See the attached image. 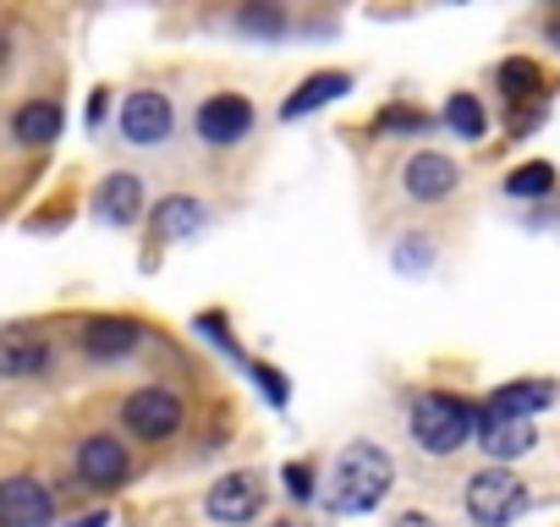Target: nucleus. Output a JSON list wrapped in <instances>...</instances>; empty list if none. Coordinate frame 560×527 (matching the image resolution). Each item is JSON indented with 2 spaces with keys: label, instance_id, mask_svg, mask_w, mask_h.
Segmentation results:
<instances>
[{
  "label": "nucleus",
  "instance_id": "f257e3e1",
  "mask_svg": "<svg viewBox=\"0 0 560 527\" xmlns=\"http://www.w3.org/2000/svg\"><path fill=\"white\" fill-rule=\"evenodd\" d=\"M390 456L380 445H347L336 456V472H330V511L336 516H363L385 500L390 489Z\"/></svg>",
  "mask_w": 560,
  "mask_h": 527
},
{
  "label": "nucleus",
  "instance_id": "f03ea898",
  "mask_svg": "<svg viewBox=\"0 0 560 527\" xmlns=\"http://www.w3.org/2000/svg\"><path fill=\"white\" fill-rule=\"evenodd\" d=\"M472 423H478V412L462 407L456 396H423V401L412 407V440H418L423 450H434V456L462 450L467 434H472Z\"/></svg>",
  "mask_w": 560,
  "mask_h": 527
},
{
  "label": "nucleus",
  "instance_id": "7ed1b4c3",
  "mask_svg": "<svg viewBox=\"0 0 560 527\" xmlns=\"http://www.w3.org/2000/svg\"><path fill=\"white\" fill-rule=\"evenodd\" d=\"M462 505H467V516H472L478 527H505V522L527 505V489H522L505 467H489V472H472V478H467Z\"/></svg>",
  "mask_w": 560,
  "mask_h": 527
},
{
  "label": "nucleus",
  "instance_id": "20e7f679",
  "mask_svg": "<svg viewBox=\"0 0 560 527\" xmlns=\"http://www.w3.org/2000/svg\"><path fill=\"white\" fill-rule=\"evenodd\" d=\"M121 418H127V429H132L138 440H171V434L182 429V401H176L171 390H160V385H149V390H138V396H127V407H121Z\"/></svg>",
  "mask_w": 560,
  "mask_h": 527
},
{
  "label": "nucleus",
  "instance_id": "39448f33",
  "mask_svg": "<svg viewBox=\"0 0 560 527\" xmlns=\"http://www.w3.org/2000/svg\"><path fill=\"white\" fill-rule=\"evenodd\" d=\"M56 500L34 478H7L0 483V527H50Z\"/></svg>",
  "mask_w": 560,
  "mask_h": 527
},
{
  "label": "nucleus",
  "instance_id": "423d86ee",
  "mask_svg": "<svg viewBox=\"0 0 560 527\" xmlns=\"http://www.w3.org/2000/svg\"><path fill=\"white\" fill-rule=\"evenodd\" d=\"M253 132V105L247 99H236V94H214V99H203V110H198V138L203 143H242Z\"/></svg>",
  "mask_w": 560,
  "mask_h": 527
},
{
  "label": "nucleus",
  "instance_id": "0eeeda50",
  "mask_svg": "<svg viewBox=\"0 0 560 527\" xmlns=\"http://www.w3.org/2000/svg\"><path fill=\"white\" fill-rule=\"evenodd\" d=\"M127 445L121 440H110V434H89L83 445H78V472H83V483H94V489H116V483H127Z\"/></svg>",
  "mask_w": 560,
  "mask_h": 527
},
{
  "label": "nucleus",
  "instance_id": "6e6552de",
  "mask_svg": "<svg viewBox=\"0 0 560 527\" xmlns=\"http://www.w3.org/2000/svg\"><path fill=\"white\" fill-rule=\"evenodd\" d=\"M121 132H127V143H160L171 132V99L154 94V89L132 94L121 105Z\"/></svg>",
  "mask_w": 560,
  "mask_h": 527
},
{
  "label": "nucleus",
  "instance_id": "1a4fd4ad",
  "mask_svg": "<svg viewBox=\"0 0 560 527\" xmlns=\"http://www.w3.org/2000/svg\"><path fill=\"white\" fill-rule=\"evenodd\" d=\"M258 500H264V489H258L253 472H225L209 489V516L214 522H253L258 516Z\"/></svg>",
  "mask_w": 560,
  "mask_h": 527
},
{
  "label": "nucleus",
  "instance_id": "9d476101",
  "mask_svg": "<svg viewBox=\"0 0 560 527\" xmlns=\"http://www.w3.org/2000/svg\"><path fill=\"white\" fill-rule=\"evenodd\" d=\"M478 445H483L494 461H511V456L533 450V423H527V418H494V412H483V418H478Z\"/></svg>",
  "mask_w": 560,
  "mask_h": 527
},
{
  "label": "nucleus",
  "instance_id": "9b49d317",
  "mask_svg": "<svg viewBox=\"0 0 560 527\" xmlns=\"http://www.w3.org/2000/svg\"><path fill=\"white\" fill-rule=\"evenodd\" d=\"M407 192H412L418 203L451 198V192H456V165H451L445 154H418V160L407 165Z\"/></svg>",
  "mask_w": 560,
  "mask_h": 527
},
{
  "label": "nucleus",
  "instance_id": "f8f14e48",
  "mask_svg": "<svg viewBox=\"0 0 560 527\" xmlns=\"http://www.w3.org/2000/svg\"><path fill=\"white\" fill-rule=\"evenodd\" d=\"M138 347V325L132 319H89L83 325V352L100 358V363H116Z\"/></svg>",
  "mask_w": 560,
  "mask_h": 527
},
{
  "label": "nucleus",
  "instance_id": "ddd939ff",
  "mask_svg": "<svg viewBox=\"0 0 560 527\" xmlns=\"http://www.w3.org/2000/svg\"><path fill=\"white\" fill-rule=\"evenodd\" d=\"M50 363V347L28 330H7L0 336V374L7 379H23V374H39Z\"/></svg>",
  "mask_w": 560,
  "mask_h": 527
},
{
  "label": "nucleus",
  "instance_id": "4468645a",
  "mask_svg": "<svg viewBox=\"0 0 560 527\" xmlns=\"http://www.w3.org/2000/svg\"><path fill=\"white\" fill-rule=\"evenodd\" d=\"M352 89V78L347 72H314L287 105H280V116H287V121H298V116H314L319 105H330V99H341Z\"/></svg>",
  "mask_w": 560,
  "mask_h": 527
},
{
  "label": "nucleus",
  "instance_id": "2eb2a0df",
  "mask_svg": "<svg viewBox=\"0 0 560 527\" xmlns=\"http://www.w3.org/2000/svg\"><path fill=\"white\" fill-rule=\"evenodd\" d=\"M94 209L110 220V225H127V220H138V209H143V181L138 176H105V187H100V198H94Z\"/></svg>",
  "mask_w": 560,
  "mask_h": 527
},
{
  "label": "nucleus",
  "instance_id": "dca6fc26",
  "mask_svg": "<svg viewBox=\"0 0 560 527\" xmlns=\"http://www.w3.org/2000/svg\"><path fill=\"white\" fill-rule=\"evenodd\" d=\"M549 401H555V385H549V379H527V385L494 390L489 412H494V418H527V412H538V407H549Z\"/></svg>",
  "mask_w": 560,
  "mask_h": 527
},
{
  "label": "nucleus",
  "instance_id": "f3484780",
  "mask_svg": "<svg viewBox=\"0 0 560 527\" xmlns=\"http://www.w3.org/2000/svg\"><path fill=\"white\" fill-rule=\"evenodd\" d=\"M12 132H18L23 143H50V138L61 132V105H50V99L23 105V110H18V121H12Z\"/></svg>",
  "mask_w": 560,
  "mask_h": 527
},
{
  "label": "nucleus",
  "instance_id": "a211bd4d",
  "mask_svg": "<svg viewBox=\"0 0 560 527\" xmlns=\"http://www.w3.org/2000/svg\"><path fill=\"white\" fill-rule=\"evenodd\" d=\"M445 127H451L456 138H483L489 116H483V105H478L472 94H451V99H445Z\"/></svg>",
  "mask_w": 560,
  "mask_h": 527
},
{
  "label": "nucleus",
  "instance_id": "6ab92c4d",
  "mask_svg": "<svg viewBox=\"0 0 560 527\" xmlns=\"http://www.w3.org/2000/svg\"><path fill=\"white\" fill-rule=\"evenodd\" d=\"M154 220H160L165 236H192V231L203 225V203H198V198H165Z\"/></svg>",
  "mask_w": 560,
  "mask_h": 527
},
{
  "label": "nucleus",
  "instance_id": "aec40b11",
  "mask_svg": "<svg viewBox=\"0 0 560 527\" xmlns=\"http://www.w3.org/2000/svg\"><path fill=\"white\" fill-rule=\"evenodd\" d=\"M549 187H555V171H549V165H522V171L505 181L511 198H538V192H549Z\"/></svg>",
  "mask_w": 560,
  "mask_h": 527
},
{
  "label": "nucleus",
  "instance_id": "412c9836",
  "mask_svg": "<svg viewBox=\"0 0 560 527\" xmlns=\"http://www.w3.org/2000/svg\"><path fill=\"white\" fill-rule=\"evenodd\" d=\"M500 83H505V94H538V67L533 61H505Z\"/></svg>",
  "mask_w": 560,
  "mask_h": 527
},
{
  "label": "nucleus",
  "instance_id": "4be33fe9",
  "mask_svg": "<svg viewBox=\"0 0 560 527\" xmlns=\"http://www.w3.org/2000/svg\"><path fill=\"white\" fill-rule=\"evenodd\" d=\"M380 127H385V132H423V127H429V116H418V110L396 105V110H385V116H380Z\"/></svg>",
  "mask_w": 560,
  "mask_h": 527
},
{
  "label": "nucleus",
  "instance_id": "5701e85b",
  "mask_svg": "<svg viewBox=\"0 0 560 527\" xmlns=\"http://www.w3.org/2000/svg\"><path fill=\"white\" fill-rule=\"evenodd\" d=\"M287 494L292 500H308L314 494V472L308 467H287Z\"/></svg>",
  "mask_w": 560,
  "mask_h": 527
},
{
  "label": "nucleus",
  "instance_id": "b1692460",
  "mask_svg": "<svg viewBox=\"0 0 560 527\" xmlns=\"http://www.w3.org/2000/svg\"><path fill=\"white\" fill-rule=\"evenodd\" d=\"M242 28H258V34H275V28H280V17H275V12H242Z\"/></svg>",
  "mask_w": 560,
  "mask_h": 527
},
{
  "label": "nucleus",
  "instance_id": "393cba45",
  "mask_svg": "<svg viewBox=\"0 0 560 527\" xmlns=\"http://www.w3.org/2000/svg\"><path fill=\"white\" fill-rule=\"evenodd\" d=\"M390 527H434V522H429V516H423V511H407V516H396V522H390Z\"/></svg>",
  "mask_w": 560,
  "mask_h": 527
},
{
  "label": "nucleus",
  "instance_id": "a878e982",
  "mask_svg": "<svg viewBox=\"0 0 560 527\" xmlns=\"http://www.w3.org/2000/svg\"><path fill=\"white\" fill-rule=\"evenodd\" d=\"M72 527H105V516L94 511V516H83V522H72Z\"/></svg>",
  "mask_w": 560,
  "mask_h": 527
},
{
  "label": "nucleus",
  "instance_id": "bb28decb",
  "mask_svg": "<svg viewBox=\"0 0 560 527\" xmlns=\"http://www.w3.org/2000/svg\"><path fill=\"white\" fill-rule=\"evenodd\" d=\"M7 56H12V45H7V34H0V67H7Z\"/></svg>",
  "mask_w": 560,
  "mask_h": 527
},
{
  "label": "nucleus",
  "instance_id": "cd10ccee",
  "mask_svg": "<svg viewBox=\"0 0 560 527\" xmlns=\"http://www.w3.org/2000/svg\"><path fill=\"white\" fill-rule=\"evenodd\" d=\"M549 34H555V39H560V17H555V23H549Z\"/></svg>",
  "mask_w": 560,
  "mask_h": 527
}]
</instances>
